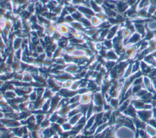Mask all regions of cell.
I'll return each mask as SVG.
<instances>
[{"label":"cell","mask_w":156,"mask_h":138,"mask_svg":"<svg viewBox=\"0 0 156 138\" xmlns=\"http://www.w3.org/2000/svg\"><path fill=\"white\" fill-rule=\"evenodd\" d=\"M136 117L145 123H147L153 118L152 109H141L136 111Z\"/></svg>","instance_id":"1"},{"label":"cell","mask_w":156,"mask_h":138,"mask_svg":"<svg viewBox=\"0 0 156 138\" xmlns=\"http://www.w3.org/2000/svg\"><path fill=\"white\" fill-rule=\"evenodd\" d=\"M76 8H77V10L79 11L84 17L89 20H90V18L93 15H95L94 12L92 10V9L90 7L85 5L83 4L76 6Z\"/></svg>","instance_id":"2"},{"label":"cell","mask_w":156,"mask_h":138,"mask_svg":"<svg viewBox=\"0 0 156 138\" xmlns=\"http://www.w3.org/2000/svg\"><path fill=\"white\" fill-rule=\"evenodd\" d=\"M143 39V38L142 37V36L140 34H139L136 32H135L131 35L130 38L128 39V40L126 43V47L127 46H130V45H137Z\"/></svg>","instance_id":"3"},{"label":"cell","mask_w":156,"mask_h":138,"mask_svg":"<svg viewBox=\"0 0 156 138\" xmlns=\"http://www.w3.org/2000/svg\"><path fill=\"white\" fill-rule=\"evenodd\" d=\"M130 6L126 1H117L116 3V11L119 14H124Z\"/></svg>","instance_id":"4"},{"label":"cell","mask_w":156,"mask_h":138,"mask_svg":"<svg viewBox=\"0 0 156 138\" xmlns=\"http://www.w3.org/2000/svg\"><path fill=\"white\" fill-rule=\"evenodd\" d=\"M120 28H121V24H115L112 25V26L108 29V34L105 39L112 40L114 37L116 36L117 33Z\"/></svg>","instance_id":"5"},{"label":"cell","mask_w":156,"mask_h":138,"mask_svg":"<svg viewBox=\"0 0 156 138\" xmlns=\"http://www.w3.org/2000/svg\"><path fill=\"white\" fill-rule=\"evenodd\" d=\"M80 69V66H79L75 63H71V64H66L65 68V71L75 76V75L79 71Z\"/></svg>","instance_id":"6"},{"label":"cell","mask_w":156,"mask_h":138,"mask_svg":"<svg viewBox=\"0 0 156 138\" xmlns=\"http://www.w3.org/2000/svg\"><path fill=\"white\" fill-rule=\"evenodd\" d=\"M93 92L91 91L81 94L80 101H79L80 104H90V103L93 100Z\"/></svg>","instance_id":"7"},{"label":"cell","mask_w":156,"mask_h":138,"mask_svg":"<svg viewBox=\"0 0 156 138\" xmlns=\"http://www.w3.org/2000/svg\"><path fill=\"white\" fill-rule=\"evenodd\" d=\"M57 31L63 37H67L69 34V25L65 23L58 24L57 26Z\"/></svg>","instance_id":"8"},{"label":"cell","mask_w":156,"mask_h":138,"mask_svg":"<svg viewBox=\"0 0 156 138\" xmlns=\"http://www.w3.org/2000/svg\"><path fill=\"white\" fill-rule=\"evenodd\" d=\"M57 24L52 22H50L49 24L44 27V32L45 35L52 36L54 33L57 31Z\"/></svg>","instance_id":"9"},{"label":"cell","mask_w":156,"mask_h":138,"mask_svg":"<svg viewBox=\"0 0 156 138\" xmlns=\"http://www.w3.org/2000/svg\"><path fill=\"white\" fill-rule=\"evenodd\" d=\"M154 68V67L150 65L144 60H140V71L143 73V76H147Z\"/></svg>","instance_id":"10"},{"label":"cell","mask_w":156,"mask_h":138,"mask_svg":"<svg viewBox=\"0 0 156 138\" xmlns=\"http://www.w3.org/2000/svg\"><path fill=\"white\" fill-rule=\"evenodd\" d=\"M143 85L144 87L149 92L152 93L155 92L153 87L152 81L147 76H143Z\"/></svg>","instance_id":"11"},{"label":"cell","mask_w":156,"mask_h":138,"mask_svg":"<svg viewBox=\"0 0 156 138\" xmlns=\"http://www.w3.org/2000/svg\"><path fill=\"white\" fill-rule=\"evenodd\" d=\"M133 24L135 29V32L140 34L142 36V37L144 38L147 31L146 24H143V23H133Z\"/></svg>","instance_id":"12"},{"label":"cell","mask_w":156,"mask_h":138,"mask_svg":"<svg viewBox=\"0 0 156 138\" xmlns=\"http://www.w3.org/2000/svg\"><path fill=\"white\" fill-rule=\"evenodd\" d=\"M119 55L116 53V52L112 49L107 50L106 56L105 57V59L106 60H113V61H116L118 62L119 60Z\"/></svg>","instance_id":"13"},{"label":"cell","mask_w":156,"mask_h":138,"mask_svg":"<svg viewBox=\"0 0 156 138\" xmlns=\"http://www.w3.org/2000/svg\"><path fill=\"white\" fill-rule=\"evenodd\" d=\"M124 115L133 118L136 116V110L130 103L129 106L122 112Z\"/></svg>","instance_id":"14"},{"label":"cell","mask_w":156,"mask_h":138,"mask_svg":"<svg viewBox=\"0 0 156 138\" xmlns=\"http://www.w3.org/2000/svg\"><path fill=\"white\" fill-rule=\"evenodd\" d=\"M23 43V38L15 36L12 40V49L15 51L16 49L21 48Z\"/></svg>","instance_id":"15"},{"label":"cell","mask_w":156,"mask_h":138,"mask_svg":"<svg viewBox=\"0 0 156 138\" xmlns=\"http://www.w3.org/2000/svg\"><path fill=\"white\" fill-rule=\"evenodd\" d=\"M146 26L147 29L156 33V19L152 18H149L146 23Z\"/></svg>","instance_id":"16"},{"label":"cell","mask_w":156,"mask_h":138,"mask_svg":"<svg viewBox=\"0 0 156 138\" xmlns=\"http://www.w3.org/2000/svg\"><path fill=\"white\" fill-rule=\"evenodd\" d=\"M69 25L71 27H73L74 29H75L76 31H78V32H85V28L83 27V26L82 24V23L80 21H74L73 23H71Z\"/></svg>","instance_id":"17"},{"label":"cell","mask_w":156,"mask_h":138,"mask_svg":"<svg viewBox=\"0 0 156 138\" xmlns=\"http://www.w3.org/2000/svg\"><path fill=\"white\" fill-rule=\"evenodd\" d=\"M137 17L141 18H151L147 12V8L138 9L137 10Z\"/></svg>","instance_id":"18"},{"label":"cell","mask_w":156,"mask_h":138,"mask_svg":"<svg viewBox=\"0 0 156 138\" xmlns=\"http://www.w3.org/2000/svg\"><path fill=\"white\" fill-rule=\"evenodd\" d=\"M90 7L92 9L95 14L102 12V7L98 5L93 0H91L90 2Z\"/></svg>","instance_id":"19"},{"label":"cell","mask_w":156,"mask_h":138,"mask_svg":"<svg viewBox=\"0 0 156 138\" xmlns=\"http://www.w3.org/2000/svg\"><path fill=\"white\" fill-rule=\"evenodd\" d=\"M22 81L25 83H29V84L32 83L34 81V77L30 73L27 72H24L23 73V78Z\"/></svg>","instance_id":"20"},{"label":"cell","mask_w":156,"mask_h":138,"mask_svg":"<svg viewBox=\"0 0 156 138\" xmlns=\"http://www.w3.org/2000/svg\"><path fill=\"white\" fill-rule=\"evenodd\" d=\"M145 130L151 137L156 136V129L154 127H152V126H151L150 125H149L147 123L146 125Z\"/></svg>","instance_id":"21"},{"label":"cell","mask_w":156,"mask_h":138,"mask_svg":"<svg viewBox=\"0 0 156 138\" xmlns=\"http://www.w3.org/2000/svg\"><path fill=\"white\" fill-rule=\"evenodd\" d=\"M102 47L107 50L113 49V42L112 40H108V39H105L102 42Z\"/></svg>","instance_id":"22"},{"label":"cell","mask_w":156,"mask_h":138,"mask_svg":"<svg viewBox=\"0 0 156 138\" xmlns=\"http://www.w3.org/2000/svg\"><path fill=\"white\" fill-rule=\"evenodd\" d=\"M90 22L91 23V25L93 27H98L101 23H102V21L94 15H93L91 18H90Z\"/></svg>","instance_id":"23"},{"label":"cell","mask_w":156,"mask_h":138,"mask_svg":"<svg viewBox=\"0 0 156 138\" xmlns=\"http://www.w3.org/2000/svg\"><path fill=\"white\" fill-rule=\"evenodd\" d=\"M37 19H38V23L40 24L41 26H43V27H44L46 25H47L51 22L41 15H37Z\"/></svg>","instance_id":"24"},{"label":"cell","mask_w":156,"mask_h":138,"mask_svg":"<svg viewBox=\"0 0 156 138\" xmlns=\"http://www.w3.org/2000/svg\"><path fill=\"white\" fill-rule=\"evenodd\" d=\"M80 22L82 23V24L83 26V27L85 28V29H89V28L93 27L92 25H91V23L90 22V20L89 19L84 17V16H83Z\"/></svg>","instance_id":"25"},{"label":"cell","mask_w":156,"mask_h":138,"mask_svg":"<svg viewBox=\"0 0 156 138\" xmlns=\"http://www.w3.org/2000/svg\"><path fill=\"white\" fill-rule=\"evenodd\" d=\"M71 55L73 56H74V57H83V56H86L84 49H79V48H76V49L74 51V52L72 53Z\"/></svg>","instance_id":"26"},{"label":"cell","mask_w":156,"mask_h":138,"mask_svg":"<svg viewBox=\"0 0 156 138\" xmlns=\"http://www.w3.org/2000/svg\"><path fill=\"white\" fill-rule=\"evenodd\" d=\"M64 7L66 9V10H67V12H68V13L71 14V15L77 10L76 7L75 5H73L72 4H65L64 5Z\"/></svg>","instance_id":"27"},{"label":"cell","mask_w":156,"mask_h":138,"mask_svg":"<svg viewBox=\"0 0 156 138\" xmlns=\"http://www.w3.org/2000/svg\"><path fill=\"white\" fill-rule=\"evenodd\" d=\"M149 0H140L138 4L137 8L138 9H143V8H147L150 5Z\"/></svg>","instance_id":"28"},{"label":"cell","mask_w":156,"mask_h":138,"mask_svg":"<svg viewBox=\"0 0 156 138\" xmlns=\"http://www.w3.org/2000/svg\"><path fill=\"white\" fill-rule=\"evenodd\" d=\"M14 56L15 60L21 61L23 56V49L21 48L14 51Z\"/></svg>","instance_id":"29"},{"label":"cell","mask_w":156,"mask_h":138,"mask_svg":"<svg viewBox=\"0 0 156 138\" xmlns=\"http://www.w3.org/2000/svg\"><path fill=\"white\" fill-rule=\"evenodd\" d=\"M71 15H72L73 19L74 20V21H80V20L82 19V18L83 16L82 15V14L77 10L76 12H74L73 13H72Z\"/></svg>","instance_id":"30"},{"label":"cell","mask_w":156,"mask_h":138,"mask_svg":"<svg viewBox=\"0 0 156 138\" xmlns=\"http://www.w3.org/2000/svg\"><path fill=\"white\" fill-rule=\"evenodd\" d=\"M95 15H96L101 21H106V20H107V19H108L107 15L105 14V13H104L103 11H102V12H99V13H96Z\"/></svg>","instance_id":"31"},{"label":"cell","mask_w":156,"mask_h":138,"mask_svg":"<svg viewBox=\"0 0 156 138\" xmlns=\"http://www.w3.org/2000/svg\"><path fill=\"white\" fill-rule=\"evenodd\" d=\"M74 79H69L68 81H66L65 82H63L62 84V88H65V89H70L73 81Z\"/></svg>","instance_id":"32"},{"label":"cell","mask_w":156,"mask_h":138,"mask_svg":"<svg viewBox=\"0 0 156 138\" xmlns=\"http://www.w3.org/2000/svg\"><path fill=\"white\" fill-rule=\"evenodd\" d=\"M74 21V20L73 19V18L71 14H68L65 16V23L66 24H70Z\"/></svg>","instance_id":"33"},{"label":"cell","mask_w":156,"mask_h":138,"mask_svg":"<svg viewBox=\"0 0 156 138\" xmlns=\"http://www.w3.org/2000/svg\"><path fill=\"white\" fill-rule=\"evenodd\" d=\"M51 37H52V38L54 39V41L57 42V41H58V40L62 37V35L60 34V32H58L57 31H55V32L54 33V34H53Z\"/></svg>","instance_id":"34"},{"label":"cell","mask_w":156,"mask_h":138,"mask_svg":"<svg viewBox=\"0 0 156 138\" xmlns=\"http://www.w3.org/2000/svg\"><path fill=\"white\" fill-rule=\"evenodd\" d=\"M140 0H127L126 2L128 4V5L131 7L135 5H138V2H140Z\"/></svg>","instance_id":"35"},{"label":"cell","mask_w":156,"mask_h":138,"mask_svg":"<svg viewBox=\"0 0 156 138\" xmlns=\"http://www.w3.org/2000/svg\"><path fill=\"white\" fill-rule=\"evenodd\" d=\"M70 4H72L73 5L76 7L77 5L83 4V0H71V2Z\"/></svg>","instance_id":"36"},{"label":"cell","mask_w":156,"mask_h":138,"mask_svg":"<svg viewBox=\"0 0 156 138\" xmlns=\"http://www.w3.org/2000/svg\"><path fill=\"white\" fill-rule=\"evenodd\" d=\"M147 123L150 125L151 126H152V127H154L156 129V120H155L153 118L151 120H150Z\"/></svg>","instance_id":"37"},{"label":"cell","mask_w":156,"mask_h":138,"mask_svg":"<svg viewBox=\"0 0 156 138\" xmlns=\"http://www.w3.org/2000/svg\"><path fill=\"white\" fill-rule=\"evenodd\" d=\"M95 3H96L98 5L102 6L104 4V2L105 0H93Z\"/></svg>","instance_id":"38"},{"label":"cell","mask_w":156,"mask_h":138,"mask_svg":"<svg viewBox=\"0 0 156 138\" xmlns=\"http://www.w3.org/2000/svg\"><path fill=\"white\" fill-rule=\"evenodd\" d=\"M152 112H153V118L155 120H156V107H153Z\"/></svg>","instance_id":"39"},{"label":"cell","mask_w":156,"mask_h":138,"mask_svg":"<svg viewBox=\"0 0 156 138\" xmlns=\"http://www.w3.org/2000/svg\"><path fill=\"white\" fill-rule=\"evenodd\" d=\"M5 100V96L4 93H2V92L0 90V101H4Z\"/></svg>","instance_id":"40"},{"label":"cell","mask_w":156,"mask_h":138,"mask_svg":"<svg viewBox=\"0 0 156 138\" xmlns=\"http://www.w3.org/2000/svg\"><path fill=\"white\" fill-rule=\"evenodd\" d=\"M149 1L151 5H154L156 6V0H149Z\"/></svg>","instance_id":"41"},{"label":"cell","mask_w":156,"mask_h":138,"mask_svg":"<svg viewBox=\"0 0 156 138\" xmlns=\"http://www.w3.org/2000/svg\"><path fill=\"white\" fill-rule=\"evenodd\" d=\"M65 4H70L71 2V0H64Z\"/></svg>","instance_id":"42"},{"label":"cell","mask_w":156,"mask_h":138,"mask_svg":"<svg viewBox=\"0 0 156 138\" xmlns=\"http://www.w3.org/2000/svg\"><path fill=\"white\" fill-rule=\"evenodd\" d=\"M152 18H155L156 19V10H155V13H154V15H152Z\"/></svg>","instance_id":"43"},{"label":"cell","mask_w":156,"mask_h":138,"mask_svg":"<svg viewBox=\"0 0 156 138\" xmlns=\"http://www.w3.org/2000/svg\"><path fill=\"white\" fill-rule=\"evenodd\" d=\"M2 31H3V29H2V28L0 27V35H1V34H2Z\"/></svg>","instance_id":"44"},{"label":"cell","mask_w":156,"mask_h":138,"mask_svg":"<svg viewBox=\"0 0 156 138\" xmlns=\"http://www.w3.org/2000/svg\"><path fill=\"white\" fill-rule=\"evenodd\" d=\"M137 138H140V137H137Z\"/></svg>","instance_id":"45"}]
</instances>
